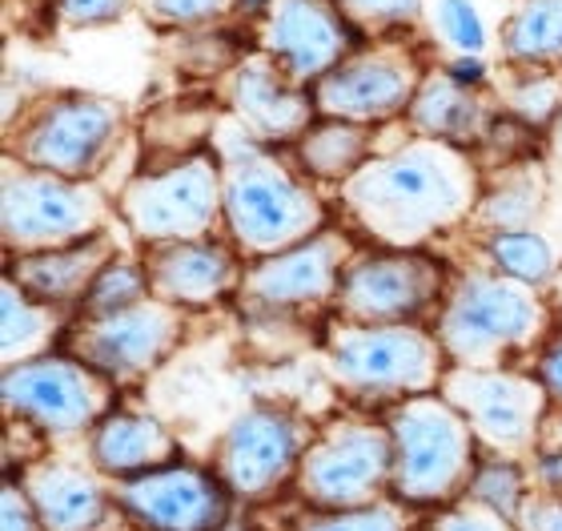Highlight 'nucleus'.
I'll use <instances>...</instances> for the list:
<instances>
[{
  "label": "nucleus",
  "mask_w": 562,
  "mask_h": 531,
  "mask_svg": "<svg viewBox=\"0 0 562 531\" xmlns=\"http://www.w3.org/2000/svg\"><path fill=\"white\" fill-rule=\"evenodd\" d=\"M479 201V169L467 150L422 133L390 154H374L341 186L350 225L390 250H418L434 234L458 230L474 218Z\"/></svg>",
  "instance_id": "nucleus-1"
},
{
  "label": "nucleus",
  "mask_w": 562,
  "mask_h": 531,
  "mask_svg": "<svg viewBox=\"0 0 562 531\" xmlns=\"http://www.w3.org/2000/svg\"><path fill=\"white\" fill-rule=\"evenodd\" d=\"M222 162V213L241 258L258 262L297 246L326 230V206L314 193L310 177L273 154L237 121L213 133Z\"/></svg>",
  "instance_id": "nucleus-2"
},
{
  "label": "nucleus",
  "mask_w": 562,
  "mask_h": 531,
  "mask_svg": "<svg viewBox=\"0 0 562 531\" xmlns=\"http://www.w3.org/2000/svg\"><path fill=\"white\" fill-rule=\"evenodd\" d=\"M554 310L539 286L506 278L498 270H470L450 283L434 334L454 366H503L506 354L547 346Z\"/></svg>",
  "instance_id": "nucleus-3"
},
{
  "label": "nucleus",
  "mask_w": 562,
  "mask_h": 531,
  "mask_svg": "<svg viewBox=\"0 0 562 531\" xmlns=\"http://www.w3.org/2000/svg\"><path fill=\"white\" fill-rule=\"evenodd\" d=\"M394 435L390 496L406 508H450L479 472V439L442 390L411 395L386 414Z\"/></svg>",
  "instance_id": "nucleus-4"
},
{
  "label": "nucleus",
  "mask_w": 562,
  "mask_h": 531,
  "mask_svg": "<svg viewBox=\"0 0 562 531\" xmlns=\"http://www.w3.org/2000/svg\"><path fill=\"white\" fill-rule=\"evenodd\" d=\"M326 370L346 395L362 402H402L411 395H430L442 387L446 358L438 334L422 322L398 327H358V322H329Z\"/></svg>",
  "instance_id": "nucleus-5"
},
{
  "label": "nucleus",
  "mask_w": 562,
  "mask_h": 531,
  "mask_svg": "<svg viewBox=\"0 0 562 531\" xmlns=\"http://www.w3.org/2000/svg\"><path fill=\"white\" fill-rule=\"evenodd\" d=\"M113 206L93 181L45 174L4 157L0 177V225H4V250L12 254H41L105 234L113 222Z\"/></svg>",
  "instance_id": "nucleus-6"
},
{
  "label": "nucleus",
  "mask_w": 562,
  "mask_h": 531,
  "mask_svg": "<svg viewBox=\"0 0 562 531\" xmlns=\"http://www.w3.org/2000/svg\"><path fill=\"white\" fill-rule=\"evenodd\" d=\"M390 479H394L390 423H374L362 414H338L314 427L293 491L302 496L305 508L341 511L378 504L390 491Z\"/></svg>",
  "instance_id": "nucleus-7"
},
{
  "label": "nucleus",
  "mask_w": 562,
  "mask_h": 531,
  "mask_svg": "<svg viewBox=\"0 0 562 531\" xmlns=\"http://www.w3.org/2000/svg\"><path fill=\"white\" fill-rule=\"evenodd\" d=\"M117 218L145 246L198 242L225 225L222 213V162L213 154L177 157L161 169H145L121 189Z\"/></svg>",
  "instance_id": "nucleus-8"
},
{
  "label": "nucleus",
  "mask_w": 562,
  "mask_h": 531,
  "mask_svg": "<svg viewBox=\"0 0 562 531\" xmlns=\"http://www.w3.org/2000/svg\"><path fill=\"white\" fill-rule=\"evenodd\" d=\"M4 414L48 439L93 431L117 407V383L81 363L77 354L48 351L29 363L4 366Z\"/></svg>",
  "instance_id": "nucleus-9"
},
{
  "label": "nucleus",
  "mask_w": 562,
  "mask_h": 531,
  "mask_svg": "<svg viewBox=\"0 0 562 531\" xmlns=\"http://www.w3.org/2000/svg\"><path fill=\"white\" fill-rule=\"evenodd\" d=\"M125 133V113L117 101L97 93L48 97L21 125V137H9V157L45 174L89 181Z\"/></svg>",
  "instance_id": "nucleus-10"
},
{
  "label": "nucleus",
  "mask_w": 562,
  "mask_h": 531,
  "mask_svg": "<svg viewBox=\"0 0 562 531\" xmlns=\"http://www.w3.org/2000/svg\"><path fill=\"white\" fill-rule=\"evenodd\" d=\"M442 262L422 250L378 246L370 254H353L334 295L341 322L358 327H398V322H426L438 314L446 298Z\"/></svg>",
  "instance_id": "nucleus-11"
},
{
  "label": "nucleus",
  "mask_w": 562,
  "mask_h": 531,
  "mask_svg": "<svg viewBox=\"0 0 562 531\" xmlns=\"http://www.w3.org/2000/svg\"><path fill=\"white\" fill-rule=\"evenodd\" d=\"M470 423L479 447L491 455L518 460L539 447L542 419L551 411V395L539 375H522L510 366H446L442 387Z\"/></svg>",
  "instance_id": "nucleus-12"
},
{
  "label": "nucleus",
  "mask_w": 562,
  "mask_h": 531,
  "mask_svg": "<svg viewBox=\"0 0 562 531\" xmlns=\"http://www.w3.org/2000/svg\"><path fill=\"white\" fill-rule=\"evenodd\" d=\"M310 439L314 427L302 414L278 402H254L225 427L222 443L213 451V472L222 475L234 499L261 504L297 479Z\"/></svg>",
  "instance_id": "nucleus-13"
},
{
  "label": "nucleus",
  "mask_w": 562,
  "mask_h": 531,
  "mask_svg": "<svg viewBox=\"0 0 562 531\" xmlns=\"http://www.w3.org/2000/svg\"><path fill=\"white\" fill-rule=\"evenodd\" d=\"M426 81L418 53L406 41L378 36V45H358L338 69L310 85L317 118H341L358 125L406 118L418 85Z\"/></svg>",
  "instance_id": "nucleus-14"
},
{
  "label": "nucleus",
  "mask_w": 562,
  "mask_h": 531,
  "mask_svg": "<svg viewBox=\"0 0 562 531\" xmlns=\"http://www.w3.org/2000/svg\"><path fill=\"white\" fill-rule=\"evenodd\" d=\"M181 334H186V310L149 295L117 314L77 319L69 331V354L125 387L153 375L177 351Z\"/></svg>",
  "instance_id": "nucleus-15"
},
{
  "label": "nucleus",
  "mask_w": 562,
  "mask_h": 531,
  "mask_svg": "<svg viewBox=\"0 0 562 531\" xmlns=\"http://www.w3.org/2000/svg\"><path fill=\"white\" fill-rule=\"evenodd\" d=\"M254 21L258 53L305 89L362 45V33L346 21L338 0H270Z\"/></svg>",
  "instance_id": "nucleus-16"
},
{
  "label": "nucleus",
  "mask_w": 562,
  "mask_h": 531,
  "mask_svg": "<svg viewBox=\"0 0 562 531\" xmlns=\"http://www.w3.org/2000/svg\"><path fill=\"white\" fill-rule=\"evenodd\" d=\"M113 499L140 531H225L234 511L222 475L189 463H165L157 472L121 479Z\"/></svg>",
  "instance_id": "nucleus-17"
},
{
  "label": "nucleus",
  "mask_w": 562,
  "mask_h": 531,
  "mask_svg": "<svg viewBox=\"0 0 562 531\" xmlns=\"http://www.w3.org/2000/svg\"><path fill=\"white\" fill-rule=\"evenodd\" d=\"M353 242L346 230H317L297 246L258 258L246 266L241 278V302L261 310H293V307H317V302H334L338 283L346 266L353 262Z\"/></svg>",
  "instance_id": "nucleus-18"
},
{
  "label": "nucleus",
  "mask_w": 562,
  "mask_h": 531,
  "mask_svg": "<svg viewBox=\"0 0 562 531\" xmlns=\"http://www.w3.org/2000/svg\"><path fill=\"white\" fill-rule=\"evenodd\" d=\"M225 106L246 133L266 145H293L317 121L314 93L290 81L266 53H246L229 73Z\"/></svg>",
  "instance_id": "nucleus-19"
},
{
  "label": "nucleus",
  "mask_w": 562,
  "mask_h": 531,
  "mask_svg": "<svg viewBox=\"0 0 562 531\" xmlns=\"http://www.w3.org/2000/svg\"><path fill=\"white\" fill-rule=\"evenodd\" d=\"M145 270H149L153 295L181 310L213 307L225 295H237L241 278H246V266L237 262V250H229L217 237L149 246Z\"/></svg>",
  "instance_id": "nucleus-20"
},
{
  "label": "nucleus",
  "mask_w": 562,
  "mask_h": 531,
  "mask_svg": "<svg viewBox=\"0 0 562 531\" xmlns=\"http://www.w3.org/2000/svg\"><path fill=\"white\" fill-rule=\"evenodd\" d=\"M21 484L29 487L48 531H101L109 511L117 508L93 472L60 460H33L21 472Z\"/></svg>",
  "instance_id": "nucleus-21"
},
{
  "label": "nucleus",
  "mask_w": 562,
  "mask_h": 531,
  "mask_svg": "<svg viewBox=\"0 0 562 531\" xmlns=\"http://www.w3.org/2000/svg\"><path fill=\"white\" fill-rule=\"evenodd\" d=\"M113 254H117V242H113V230H105V234L72 242V246L41 250V254H12L4 274L16 278L41 302L81 307L93 278L105 270V262Z\"/></svg>",
  "instance_id": "nucleus-22"
},
{
  "label": "nucleus",
  "mask_w": 562,
  "mask_h": 531,
  "mask_svg": "<svg viewBox=\"0 0 562 531\" xmlns=\"http://www.w3.org/2000/svg\"><path fill=\"white\" fill-rule=\"evenodd\" d=\"M494 121H498V113L482 97L479 85H462L446 69L426 73V81L418 85V93H414L411 109H406V125L414 133L462 145V150L486 142Z\"/></svg>",
  "instance_id": "nucleus-23"
},
{
  "label": "nucleus",
  "mask_w": 562,
  "mask_h": 531,
  "mask_svg": "<svg viewBox=\"0 0 562 531\" xmlns=\"http://www.w3.org/2000/svg\"><path fill=\"white\" fill-rule=\"evenodd\" d=\"M177 460V439L157 414L113 411L89 431V463L97 475L109 479H133V475L157 472Z\"/></svg>",
  "instance_id": "nucleus-24"
},
{
  "label": "nucleus",
  "mask_w": 562,
  "mask_h": 531,
  "mask_svg": "<svg viewBox=\"0 0 562 531\" xmlns=\"http://www.w3.org/2000/svg\"><path fill=\"white\" fill-rule=\"evenodd\" d=\"M293 154H297V169L305 177L329 181V186H346L374 157V125H358V121H341V118H317L293 142Z\"/></svg>",
  "instance_id": "nucleus-25"
},
{
  "label": "nucleus",
  "mask_w": 562,
  "mask_h": 531,
  "mask_svg": "<svg viewBox=\"0 0 562 531\" xmlns=\"http://www.w3.org/2000/svg\"><path fill=\"white\" fill-rule=\"evenodd\" d=\"M0 307H4V331H0L4 366L41 358V354L53 351V343L65 334V314H60L65 307H53V302L33 298L16 278H9V274H4Z\"/></svg>",
  "instance_id": "nucleus-26"
},
{
  "label": "nucleus",
  "mask_w": 562,
  "mask_h": 531,
  "mask_svg": "<svg viewBox=\"0 0 562 531\" xmlns=\"http://www.w3.org/2000/svg\"><path fill=\"white\" fill-rule=\"evenodd\" d=\"M503 57L515 69L562 65V0H518L503 21Z\"/></svg>",
  "instance_id": "nucleus-27"
},
{
  "label": "nucleus",
  "mask_w": 562,
  "mask_h": 531,
  "mask_svg": "<svg viewBox=\"0 0 562 531\" xmlns=\"http://www.w3.org/2000/svg\"><path fill=\"white\" fill-rule=\"evenodd\" d=\"M486 258L498 274L539 290L554 278V250L539 230H494L486 237Z\"/></svg>",
  "instance_id": "nucleus-28"
},
{
  "label": "nucleus",
  "mask_w": 562,
  "mask_h": 531,
  "mask_svg": "<svg viewBox=\"0 0 562 531\" xmlns=\"http://www.w3.org/2000/svg\"><path fill=\"white\" fill-rule=\"evenodd\" d=\"M542 206V174L539 169H510L494 189H486L474 218L494 230H527L530 218Z\"/></svg>",
  "instance_id": "nucleus-29"
},
{
  "label": "nucleus",
  "mask_w": 562,
  "mask_h": 531,
  "mask_svg": "<svg viewBox=\"0 0 562 531\" xmlns=\"http://www.w3.org/2000/svg\"><path fill=\"white\" fill-rule=\"evenodd\" d=\"M149 295L153 286L145 262L130 258V254H113L105 262V270L93 278L89 295H85V302L77 310H81V319H101V314H117V310L133 307V302H140V298Z\"/></svg>",
  "instance_id": "nucleus-30"
},
{
  "label": "nucleus",
  "mask_w": 562,
  "mask_h": 531,
  "mask_svg": "<svg viewBox=\"0 0 562 531\" xmlns=\"http://www.w3.org/2000/svg\"><path fill=\"white\" fill-rule=\"evenodd\" d=\"M506 106L530 130H551L562 113V65L518 69L506 89Z\"/></svg>",
  "instance_id": "nucleus-31"
},
{
  "label": "nucleus",
  "mask_w": 562,
  "mask_h": 531,
  "mask_svg": "<svg viewBox=\"0 0 562 531\" xmlns=\"http://www.w3.org/2000/svg\"><path fill=\"white\" fill-rule=\"evenodd\" d=\"M467 496L518 523V516H522V508H527V499H530V487H527L522 467H518V460L494 455V460H479V472L470 479Z\"/></svg>",
  "instance_id": "nucleus-32"
},
{
  "label": "nucleus",
  "mask_w": 562,
  "mask_h": 531,
  "mask_svg": "<svg viewBox=\"0 0 562 531\" xmlns=\"http://www.w3.org/2000/svg\"><path fill=\"white\" fill-rule=\"evenodd\" d=\"M293 531H411L406 516H402V504H366V508H341V511H302L293 520Z\"/></svg>",
  "instance_id": "nucleus-33"
},
{
  "label": "nucleus",
  "mask_w": 562,
  "mask_h": 531,
  "mask_svg": "<svg viewBox=\"0 0 562 531\" xmlns=\"http://www.w3.org/2000/svg\"><path fill=\"white\" fill-rule=\"evenodd\" d=\"M434 33H442L446 45L467 57H482L491 45V29L474 0H434Z\"/></svg>",
  "instance_id": "nucleus-34"
},
{
  "label": "nucleus",
  "mask_w": 562,
  "mask_h": 531,
  "mask_svg": "<svg viewBox=\"0 0 562 531\" xmlns=\"http://www.w3.org/2000/svg\"><path fill=\"white\" fill-rule=\"evenodd\" d=\"M346 21L362 36H398L422 16V0H338Z\"/></svg>",
  "instance_id": "nucleus-35"
},
{
  "label": "nucleus",
  "mask_w": 562,
  "mask_h": 531,
  "mask_svg": "<svg viewBox=\"0 0 562 531\" xmlns=\"http://www.w3.org/2000/svg\"><path fill=\"white\" fill-rule=\"evenodd\" d=\"M145 12L169 29H201L237 12V0H145Z\"/></svg>",
  "instance_id": "nucleus-36"
},
{
  "label": "nucleus",
  "mask_w": 562,
  "mask_h": 531,
  "mask_svg": "<svg viewBox=\"0 0 562 531\" xmlns=\"http://www.w3.org/2000/svg\"><path fill=\"white\" fill-rule=\"evenodd\" d=\"M422 531H522L515 520H506V516H498L494 508H486V504H479V499H458V504H450V508H438V516H434L430 523Z\"/></svg>",
  "instance_id": "nucleus-37"
},
{
  "label": "nucleus",
  "mask_w": 562,
  "mask_h": 531,
  "mask_svg": "<svg viewBox=\"0 0 562 531\" xmlns=\"http://www.w3.org/2000/svg\"><path fill=\"white\" fill-rule=\"evenodd\" d=\"M130 0H53V21L60 29H101L125 16Z\"/></svg>",
  "instance_id": "nucleus-38"
},
{
  "label": "nucleus",
  "mask_w": 562,
  "mask_h": 531,
  "mask_svg": "<svg viewBox=\"0 0 562 531\" xmlns=\"http://www.w3.org/2000/svg\"><path fill=\"white\" fill-rule=\"evenodd\" d=\"M0 516H4V531H48L41 511H36L29 487L16 484V479H4V491H0Z\"/></svg>",
  "instance_id": "nucleus-39"
},
{
  "label": "nucleus",
  "mask_w": 562,
  "mask_h": 531,
  "mask_svg": "<svg viewBox=\"0 0 562 531\" xmlns=\"http://www.w3.org/2000/svg\"><path fill=\"white\" fill-rule=\"evenodd\" d=\"M522 531H562V496L559 491H530L527 508L518 516Z\"/></svg>",
  "instance_id": "nucleus-40"
},
{
  "label": "nucleus",
  "mask_w": 562,
  "mask_h": 531,
  "mask_svg": "<svg viewBox=\"0 0 562 531\" xmlns=\"http://www.w3.org/2000/svg\"><path fill=\"white\" fill-rule=\"evenodd\" d=\"M535 375L547 387L551 402H562V334H554L551 343L539 351V363H535Z\"/></svg>",
  "instance_id": "nucleus-41"
},
{
  "label": "nucleus",
  "mask_w": 562,
  "mask_h": 531,
  "mask_svg": "<svg viewBox=\"0 0 562 531\" xmlns=\"http://www.w3.org/2000/svg\"><path fill=\"white\" fill-rule=\"evenodd\" d=\"M446 73L458 77L462 85H479V89L491 81V65L482 57H467V53H454V57L446 60Z\"/></svg>",
  "instance_id": "nucleus-42"
},
{
  "label": "nucleus",
  "mask_w": 562,
  "mask_h": 531,
  "mask_svg": "<svg viewBox=\"0 0 562 531\" xmlns=\"http://www.w3.org/2000/svg\"><path fill=\"white\" fill-rule=\"evenodd\" d=\"M539 484L542 491H559L562 496V447L539 451Z\"/></svg>",
  "instance_id": "nucleus-43"
},
{
  "label": "nucleus",
  "mask_w": 562,
  "mask_h": 531,
  "mask_svg": "<svg viewBox=\"0 0 562 531\" xmlns=\"http://www.w3.org/2000/svg\"><path fill=\"white\" fill-rule=\"evenodd\" d=\"M547 133H551V154L562 162V113H559V121H554V125Z\"/></svg>",
  "instance_id": "nucleus-44"
},
{
  "label": "nucleus",
  "mask_w": 562,
  "mask_h": 531,
  "mask_svg": "<svg viewBox=\"0 0 562 531\" xmlns=\"http://www.w3.org/2000/svg\"><path fill=\"white\" fill-rule=\"evenodd\" d=\"M266 4H270V0H237V12H241V16H258Z\"/></svg>",
  "instance_id": "nucleus-45"
},
{
  "label": "nucleus",
  "mask_w": 562,
  "mask_h": 531,
  "mask_svg": "<svg viewBox=\"0 0 562 531\" xmlns=\"http://www.w3.org/2000/svg\"><path fill=\"white\" fill-rule=\"evenodd\" d=\"M559 439H562V431H559Z\"/></svg>",
  "instance_id": "nucleus-46"
}]
</instances>
